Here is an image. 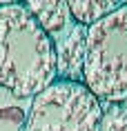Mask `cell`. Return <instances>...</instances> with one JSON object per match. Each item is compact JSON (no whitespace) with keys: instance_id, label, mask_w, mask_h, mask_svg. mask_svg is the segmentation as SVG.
Returning <instances> with one entry per match:
<instances>
[{"instance_id":"cell-9","label":"cell","mask_w":127,"mask_h":131,"mask_svg":"<svg viewBox=\"0 0 127 131\" xmlns=\"http://www.w3.org/2000/svg\"><path fill=\"white\" fill-rule=\"evenodd\" d=\"M120 104H123V109H125V113H127V98H125V100H123Z\"/></svg>"},{"instance_id":"cell-4","label":"cell","mask_w":127,"mask_h":131,"mask_svg":"<svg viewBox=\"0 0 127 131\" xmlns=\"http://www.w3.org/2000/svg\"><path fill=\"white\" fill-rule=\"evenodd\" d=\"M87 29L83 25H74L56 47V80L74 84H85V60H87Z\"/></svg>"},{"instance_id":"cell-1","label":"cell","mask_w":127,"mask_h":131,"mask_svg":"<svg viewBox=\"0 0 127 131\" xmlns=\"http://www.w3.org/2000/svg\"><path fill=\"white\" fill-rule=\"evenodd\" d=\"M56 82V47L22 2H0V89L31 100Z\"/></svg>"},{"instance_id":"cell-7","label":"cell","mask_w":127,"mask_h":131,"mask_svg":"<svg viewBox=\"0 0 127 131\" xmlns=\"http://www.w3.org/2000/svg\"><path fill=\"white\" fill-rule=\"evenodd\" d=\"M103 118L98 131H127V113L120 102H100Z\"/></svg>"},{"instance_id":"cell-3","label":"cell","mask_w":127,"mask_h":131,"mask_svg":"<svg viewBox=\"0 0 127 131\" xmlns=\"http://www.w3.org/2000/svg\"><path fill=\"white\" fill-rule=\"evenodd\" d=\"M103 107L85 84L56 82L31 98L27 131H98Z\"/></svg>"},{"instance_id":"cell-5","label":"cell","mask_w":127,"mask_h":131,"mask_svg":"<svg viewBox=\"0 0 127 131\" xmlns=\"http://www.w3.org/2000/svg\"><path fill=\"white\" fill-rule=\"evenodd\" d=\"M22 5L54 42L76 25L69 11V0H27Z\"/></svg>"},{"instance_id":"cell-6","label":"cell","mask_w":127,"mask_h":131,"mask_svg":"<svg viewBox=\"0 0 127 131\" xmlns=\"http://www.w3.org/2000/svg\"><path fill=\"white\" fill-rule=\"evenodd\" d=\"M118 7H123V2L118 0H69L71 18L76 25H83V27H92L100 22Z\"/></svg>"},{"instance_id":"cell-8","label":"cell","mask_w":127,"mask_h":131,"mask_svg":"<svg viewBox=\"0 0 127 131\" xmlns=\"http://www.w3.org/2000/svg\"><path fill=\"white\" fill-rule=\"evenodd\" d=\"M29 109L20 104H7L0 109V131H27Z\"/></svg>"},{"instance_id":"cell-2","label":"cell","mask_w":127,"mask_h":131,"mask_svg":"<svg viewBox=\"0 0 127 131\" xmlns=\"http://www.w3.org/2000/svg\"><path fill=\"white\" fill-rule=\"evenodd\" d=\"M85 87L100 102L127 98V2L87 29Z\"/></svg>"}]
</instances>
